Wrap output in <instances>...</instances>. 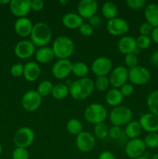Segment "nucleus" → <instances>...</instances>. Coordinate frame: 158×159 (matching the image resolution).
Segmentation results:
<instances>
[{"label": "nucleus", "instance_id": "f257e3e1", "mask_svg": "<svg viewBox=\"0 0 158 159\" xmlns=\"http://www.w3.org/2000/svg\"><path fill=\"white\" fill-rule=\"evenodd\" d=\"M94 89V81L89 77L78 79L69 86V95L75 100H84L91 95Z\"/></svg>", "mask_w": 158, "mask_h": 159}, {"label": "nucleus", "instance_id": "f03ea898", "mask_svg": "<svg viewBox=\"0 0 158 159\" xmlns=\"http://www.w3.org/2000/svg\"><path fill=\"white\" fill-rule=\"evenodd\" d=\"M53 33L49 25L43 22H38L33 25L30 34L31 41L36 47L42 48L47 46L52 40Z\"/></svg>", "mask_w": 158, "mask_h": 159}, {"label": "nucleus", "instance_id": "7ed1b4c3", "mask_svg": "<svg viewBox=\"0 0 158 159\" xmlns=\"http://www.w3.org/2000/svg\"><path fill=\"white\" fill-rule=\"evenodd\" d=\"M52 49L55 57L60 59H68L74 51V41L68 36H59L53 42Z\"/></svg>", "mask_w": 158, "mask_h": 159}, {"label": "nucleus", "instance_id": "20e7f679", "mask_svg": "<svg viewBox=\"0 0 158 159\" xmlns=\"http://www.w3.org/2000/svg\"><path fill=\"white\" fill-rule=\"evenodd\" d=\"M84 116L88 123L96 125L104 123L108 117V111L102 104L93 102L87 106L85 109Z\"/></svg>", "mask_w": 158, "mask_h": 159}, {"label": "nucleus", "instance_id": "39448f33", "mask_svg": "<svg viewBox=\"0 0 158 159\" xmlns=\"http://www.w3.org/2000/svg\"><path fill=\"white\" fill-rule=\"evenodd\" d=\"M133 116V111L131 109L126 106L120 105L114 107L112 110L108 117L112 126L121 127L122 126H126L129 123L131 122Z\"/></svg>", "mask_w": 158, "mask_h": 159}, {"label": "nucleus", "instance_id": "423d86ee", "mask_svg": "<svg viewBox=\"0 0 158 159\" xmlns=\"http://www.w3.org/2000/svg\"><path fill=\"white\" fill-rule=\"evenodd\" d=\"M35 139V134L29 127H23L15 131L13 136V143L16 148H27L32 145Z\"/></svg>", "mask_w": 158, "mask_h": 159}, {"label": "nucleus", "instance_id": "0eeeda50", "mask_svg": "<svg viewBox=\"0 0 158 159\" xmlns=\"http://www.w3.org/2000/svg\"><path fill=\"white\" fill-rule=\"evenodd\" d=\"M151 79V73L143 66H136L129 69V80L136 85H143Z\"/></svg>", "mask_w": 158, "mask_h": 159}, {"label": "nucleus", "instance_id": "6e6552de", "mask_svg": "<svg viewBox=\"0 0 158 159\" xmlns=\"http://www.w3.org/2000/svg\"><path fill=\"white\" fill-rule=\"evenodd\" d=\"M108 79L113 88L120 89L129 80V69L126 67L119 65L112 70Z\"/></svg>", "mask_w": 158, "mask_h": 159}, {"label": "nucleus", "instance_id": "1a4fd4ad", "mask_svg": "<svg viewBox=\"0 0 158 159\" xmlns=\"http://www.w3.org/2000/svg\"><path fill=\"white\" fill-rule=\"evenodd\" d=\"M21 103L25 110L34 112L41 106L42 96L36 90H29L23 95Z\"/></svg>", "mask_w": 158, "mask_h": 159}, {"label": "nucleus", "instance_id": "9d476101", "mask_svg": "<svg viewBox=\"0 0 158 159\" xmlns=\"http://www.w3.org/2000/svg\"><path fill=\"white\" fill-rule=\"evenodd\" d=\"M106 30L109 34L112 36H123L129 30V24L125 19L120 17H115L108 20L106 24Z\"/></svg>", "mask_w": 158, "mask_h": 159}, {"label": "nucleus", "instance_id": "9b49d317", "mask_svg": "<svg viewBox=\"0 0 158 159\" xmlns=\"http://www.w3.org/2000/svg\"><path fill=\"white\" fill-rule=\"evenodd\" d=\"M75 144L81 152L88 153L94 149L95 145V138L90 132L82 131L76 136Z\"/></svg>", "mask_w": 158, "mask_h": 159}, {"label": "nucleus", "instance_id": "f8f14e48", "mask_svg": "<svg viewBox=\"0 0 158 159\" xmlns=\"http://www.w3.org/2000/svg\"><path fill=\"white\" fill-rule=\"evenodd\" d=\"M113 69L112 62L108 57L102 56L94 59L91 64V71L96 76H107Z\"/></svg>", "mask_w": 158, "mask_h": 159}, {"label": "nucleus", "instance_id": "ddd939ff", "mask_svg": "<svg viewBox=\"0 0 158 159\" xmlns=\"http://www.w3.org/2000/svg\"><path fill=\"white\" fill-rule=\"evenodd\" d=\"M147 146L144 141L141 138L131 139L125 146V153L128 158L136 159L143 156L145 152Z\"/></svg>", "mask_w": 158, "mask_h": 159}, {"label": "nucleus", "instance_id": "4468645a", "mask_svg": "<svg viewBox=\"0 0 158 159\" xmlns=\"http://www.w3.org/2000/svg\"><path fill=\"white\" fill-rule=\"evenodd\" d=\"M73 63L69 59L57 61L51 68L53 76L57 79H64L72 73Z\"/></svg>", "mask_w": 158, "mask_h": 159}, {"label": "nucleus", "instance_id": "2eb2a0df", "mask_svg": "<svg viewBox=\"0 0 158 159\" xmlns=\"http://www.w3.org/2000/svg\"><path fill=\"white\" fill-rule=\"evenodd\" d=\"M15 56L20 59H29L36 53V46L31 40H23L15 44L14 48Z\"/></svg>", "mask_w": 158, "mask_h": 159}, {"label": "nucleus", "instance_id": "dca6fc26", "mask_svg": "<svg viewBox=\"0 0 158 159\" xmlns=\"http://www.w3.org/2000/svg\"><path fill=\"white\" fill-rule=\"evenodd\" d=\"M98 4L95 0H81L77 6V14L82 18L89 20L96 15L98 11Z\"/></svg>", "mask_w": 158, "mask_h": 159}, {"label": "nucleus", "instance_id": "f3484780", "mask_svg": "<svg viewBox=\"0 0 158 159\" xmlns=\"http://www.w3.org/2000/svg\"><path fill=\"white\" fill-rule=\"evenodd\" d=\"M9 9L18 18L26 17L31 10L30 0H12L9 3Z\"/></svg>", "mask_w": 158, "mask_h": 159}, {"label": "nucleus", "instance_id": "a211bd4d", "mask_svg": "<svg viewBox=\"0 0 158 159\" xmlns=\"http://www.w3.org/2000/svg\"><path fill=\"white\" fill-rule=\"evenodd\" d=\"M139 124L142 130L150 133H157L158 132V116L152 113H147L143 114L139 117Z\"/></svg>", "mask_w": 158, "mask_h": 159}, {"label": "nucleus", "instance_id": "6ab92c4d", "mask_svg": "<svg viewBox=\"0 0 158 159\" xmlns=\"http://www.w3.org/2000/svg\"><path fill=\"white\" fill-rule=\"evenodd\" d=\"M33 24L27 17L18 18L14 23V30L17 35L21 37H27L32 33Z\"/></svg>", "mask_w": 158, "mask_h": 159}, {"label": "nucleus", "instance_id": "aec40b11", "mask_svg": "<svg viewBox=\"0 0 158 159\" xmlns=\"http://www.w3.org/2000/svg\"><path fill=\"white\" fill-rule=\"evenodd\" d=\"M118 50L122 54H135L137 51L136 39L131 36H124L122 37L118 41Z\"/></svg>", "mask_w": 158, "mask_h": 159}, {"label": "nucleus", "instance_id": "412c9836", "mask_svg": "<svg viewBox=\"0 0 158 159\" xmlns=\"http://www.w3.org/2000/svg\"><path fill=\"white\" fill-rule=\"evenodd\" d=\"M41 69L38 63L35 61L27 62L24 65L23 76L25 79L29 82H33L40 78Z\"/></svg>", "mask_w": 158, "mask_h": 159}, {"label": "nucleus", "instance_id": "4be33fe9", "mask_svg": "<svg viewBox=\"0 0 158 159\" xmlns=\"http://www.w3.org/2000/svg\"><path fill=\"white\" fill-rule=\"evenodd\" d=\"M83 23V18L77 12H68L62 17V24L68 29H79Z\"/></svg>", "mask_w": 158, "mask_h": 159}, {"label": "nucleus", "instance_id": "5701e85b", "mask_svg": "<svg viewBox=\"0 0 158 159\" xmlns=\"http://www.w3.org/2000/svg\"><path fill=\"white\" fill-rule=\"evenodd\" d=\"M144 16L148 23L153 28L158 27V4L150 3L145 6Z\"/></svg>", "mask_w": 158, "mask_h": 159}, {"label": "nucleus", "instance_id": "b1692460", "mask_svg": "<svg viewBox=\"0 0 158 159\" xmlns=\"http://www.w3.org/2000/svg\"><path fill=\"white\" fill-rule=\"evenodd\" d=\"M54 53L51 47L45 46L40 48L35 53V57L37 62L40 64H47L54 58Z\"/></svg>", "mask_w": 158, "mask_h": 159}, {"label": "nucleus", "instance_id": "393cba45", "mask_svg": "<svg viewBox=\"0 0 158 159\" xmlns=\"http://www.w3.org/2000/svg\"><path fill=\"white\" fill-rule=\"evenodd\" d=\"M123 96L121 93L120 90L119 89H112L105 96V101L107 104L112 107H119L121 105L123 100Z\"/></svg>", "mask_w": 158, "mask_h": 159}, {"label": "nucleus", "instance_id": "a878e982", "mask_svg": "<svg viewBox=\"0 0 158 159\" xmlns=\"http://www.w3.org/2000/svg\"><path fill=\"white\" fill-rule=\"evenodd\" d=\"M141 131H142V128L138 120H132L125 126V134L130 139L139 138Z\"/></svg>", "mask_w": 158, "mask_h": 159}, {"label": "nucleus", "instance_id": "bb28decb", "mask_svg": "<svg viewBox=\"0 0 158 159\" xmlns=\"http://www.w3.org/2000/svg\"><path fill=\"white\" fill-rule=\"evenodd\" d=\"M102 14L105 19L108 20L116 17L118 12V9L116 5L112 2H105L102 6Z\"/></svg>", "mask_w": 158, "mask_h": 159}, {"label": "nucleus", "instance_id": "cd10ccee", "mask_svg": "<svg viewBox=\"0 0 158 159\" xmlns=\"http://www.w3.org/2000/svg\"><path fill=\"white\" fill-rule=\"evenodd\" d=\"M69 95V88L64 83H59L54 85L51 96L57 100L65 99Z\"/></svg>", "mask_w": 158, "mask_h": 159}, {"label": "nucleus", "instance_id": "c85d7f7f", "mask_svg": "<svg viewBox=\"0 0 158 159\" xmlns=\"http://www.w3.org/2000/svg\"><path fill=\"white\" fill-rule=\"evenodd\" d=\"M72 73L79 79L87 77L89 73V68L83 61H76L72 65Z\"/></svg>", "mask_w": 158, "mask_h": 159}, {"label": "nucleus", "instance_id": "c756f323", "mask_svg": "<svg viewBox=\"0 0 158 159\" xmlns=\"http://www.w3.org/2000/svg\"><path fill=\"white\" fill-rule=\"evenodd\" d=\"M66 129L69 134L77 136L83 131V124L79 120L73 118L69 120L66 124Z\"/></svg>", "mask_w": 158, "mask_h": 159}, {"label": "nucleus", "instance_id": "7c9ffc66", "mask_svg": "<svg viewBox=\"0 0 158 159\" xmlns=\"http://www.w3.org/2000/svg\"><path fill=\"white\" fill-rule=\"evenodd\" d=\"M147 104L150 113L158 116V90L149 94L147 99Z\"/></svg>", "mask_w": 158, "mask_h": 159}, {"label": "nucleus", "instance_id": "2f4dec72", "mask_svg": "<svg viewBox=\"0 0 158 159\" xmlns=\"http://www.w3.org/2000/svg\"><path fill=\"white\" fill-rule=\"evenodd\" d=\"M53 89H54V85L50 81L43 80L38 85L37 91L43 97V96H47L49 95H51Z\"/></svg>", "mask_w": 158, "mask_h": 159}, {"label": "nucleus", "instance_id": "473e14b6", "mask_svg": "<svg viewBox=\"0 0 158 159\" xmlns=\"http://www.w3.org/2000/svg\"><path fill=\"white\" fill-rule=\"evenodd\" d=\"M109 128L105 123H101L94 125V136L99 139H105L108 136Z\"/></svg>", "mask_w": 158, "mask_h": 159}, {"label": "nucleus", "instance_id": "72a5a7b5", "mask_svg": "<svg viewBox=\"0 0 158 159\" xmlns=\"http://www.w3.org/2000/svg\"><path fill=\"white\" fill-rule=\"evenodd\" d=\"M94 89L101 92L105 91L110 85L109 79L107 76H98L94 81Z\"/></svg>", "mask_w": 158, "mask_h": 159}, {"label": "nucleus", "instance_id": "f704fd0d", "mask_svg": "<svg viewBox=\"0 0 158 159\" xmlns=\"http://www.w3.org/2000/svg\"><path fill=\"white\" fill-rule=\"evenodd\" d=\"M136 43L138 49L146 50L150 47L152 40L149 36L139 35L136 38Z\"/></svg>", "mask_w": 158, "mask_h": 159}, {"label": "nucleus", "instance_id": "c9c22d12", "mask_svg": "<svg viewBox=\"0 0 158 159\" xmlns=\"http://www.w3.org/2000/svg\"><path fill=\"white\" fill-rule=\"evenodd\" d=\"M147 148H158V133H150L148 134L144 138Z\"/></svg>", "mask_w": 158, "mask_h": 159}, {"label": "nucleus", "instance_id": "e433bc0d", "mask_svg": "<svg viewBox=\"0 0 158 159\" xmlns=\"http://www.w3.org/2000/svg\"><path fill=\"white\" fill-rule=\"evenodd\" d=\"M12 159H29V153L26 148H15L12 154Z\"/></svg>", "mask_w": 158, "mask_h": 159}, {"label": "nucleus", "instance_id": "4c0bfd02", "mask_svg": "<svg viewBox=\"0 0 158 159\" xmlns=\"http://www.w3.org/2000/svg\"><path fill=\"white\" fill-rule=\"evenodd\" d=\"M124 61H125V67L128 69H130V68H133L134 67L138 66L139 60H138V57L136 55V54H129L125 55Z\"/></svg>", "mask_w": 158, "mask_h": 159}, {"label": "nucleus", "instance_id": "58836bf2", "mask_svg": "<svg viewBox=\"0 0 158 159\" xmlns=\"http://www.w3.org/2000/svg\"><path fill=\"white\" fill-rule=\"evenodd\" d=\"M125 3L129 8L134 9V10H137V9H140L146 6L147 2L145 0H126Z\"/></svg>", "mask_w": 158, "mask_h": 159}, {"label": "nucleus", "instance_id": "ea45409f", "mask_svg": "<svg viewBox=\"0 0 158 159\" xmlns=\"http://www.w3.org/2000/svg\"><path fill=\"white\" fill-rule=\"evenodd\" d=\"M23 70H24V65L21 63H17L11 67L10 72L13 77L19 78L23 75Z\"/></svg>", "mask_w": 158, "mask_h": 159}, {"label": "nucleus", "instance_id": "a19ab883", "mask_svg": "<svg viewBox=\"0 0 158 159\" xmlns=\"http://www.w3.org/2000/svg\"><path fill=\"white\" fill-rule=\"evenodd\" d=\"M79 33L84 37H90L93 34L94 28L88 23H84L78 29Z\"/></svg>", "mask_w": 158, "mask_h": 159}, {"label": "nucleus", "instance_id": "79ce46f5", "mask_svg": "<svg viewBox=\"0 0 158 159\" xmlns=\"http://www.w3.org/2000/svg\"><path fill=\"white\" fill-rule=\"evenodd\" d=\"M122 135V131L121 130V127L112 126L110 127L109 131H108V136L112 140H119L121 139Z\"/></svg>", "mask_w": 158, "mask_h": 159}, {"label": "nucleus", "instance_id": "37998d69", "mask_svg": "<svg viewBox=\"0 0 158 159\" xmlns=\"http://www.w3.org/2000/svg\"><path fill=\"white\" fill-rule=\"evenodd\" d=\"M153 27L148 23L147 22H145V23H142L140 25L139 28V35H143V36H149L151 35L152 31H153Z\"/></svg>", "mask_w": 158, "mask_h": 159}, {"label": "nucleus", "instance_id": "c03bdc74", "mask_svg": "<svg viewBox=\"0 0 158 159\" xmlns=\"http://www.w3.org/2000/svg\"><path fill=\"white\" fill-rule=\"evenodd\" d=\"M120 90L121 93L123 96V97H129V96H132L134 92V87L132 84L125 83V85H122L120 89H119Z\"/></svg>", "mask_w": 158, "mask_h": 159}, {"label": "nucleus", "instance_id": "a18cd8bd", "mask_svg": "<svg viewBox=\"0 0 158 159\" xmlns=\"http://www.w3.org/2000/svg\"><path fill=\"white\" fill-rule=\"evenodd\" d=\"M31 10L39 12L44 7V2L42 0H30Z\"/></svg>", "mask_w": 158, "mask_h": 159}, {"label": "nucleus", "instance_id": "49530a36", "mask_svg": "<svg viewBox=\"0 0 158 159\" xmlns=\"http://www.w3.org/2000/svg\"><path fill=\"white\" fill-rule=\"evenodd\" d=\"M102 23V19L99 16H94L91 17V19L88 20V23L92 26L93 28L94 27H98V26H101Z\"/></svg>", "mask_w": 158, "mask_h": 159}, {"label": "nucleus", "instance_id": "de8ad7c7", "mask_svg": "<svg viewBox=\"0 0 158 159\" xmlns=\"http://www.w3.org/2000/svg\"><path fill=\"white\" fill-rule=\"evenodd\" d=\"M98 159H116V156L112 152H109V151H104V152H101L100 155H99Z\"/></svg>", "mask_w": 158, "mask_h": 159}, {"label": "nucleus", "instance_id": "09e8293b", "mask_svg": "<svg viewBox=\"0 0 158 159\" xmlns=\"http://www.w3.org/2000/svg\"><path fill=\"white\" fill-rule=\"evenodd\" d=\"M150 61L152 65H155V66H158V50H156V51H154L151 54Z\"/></svg>", "mask_w": 158, "mask_h": 159}, {"label": "nucleus", "instance_id": "8fccbe9b", "mask_svg": "<svg viewBox=\"0 0 158 159\" xmlns=\"http://www.w3.org/2000/svg\"><path fill=\"white\" fill-rule=\"evenodd\" d=\"M150 37H150V38H151V40H153L154 43H156V44H158V27L153 28Z\"/></svg>", "mask_w": 158, "mask_h": 159}, {"label": "nucleus", "instance_id": "3c124183", "mask_svg": "<svg viewBox=\"0 0 158 159\" xmlns=\"http://www.w3.org/2000/svg\"><path fill=\"white\" fill-rule=\"evenodd\" d=\"M10 3V1L9 0H0V5H6Z\"/></svg>", "mask_w": 158, "mask_h": 159}, {"label": "nucleus", "instance_id": "603ef678", "mask_svg": "<svg viewBox=\"0 0 158 159\" xmlns=\"http://www.w3.org/2000/svg\"><path fill=\"white\" fill-rule=\"evenodd\" d=\"M136 159H150V158H149L148 157H147V156H144V155H143V156H141V157H139V158H136Z\"/></svg>", "mask_w": 158, "mask_h": 159}, {"label": "nucleus", "instance_id": "864d4df0", "mask_svg": "<svg viewBox=\"0 0 158 159\" xmlns=\"http://www.w3.org/2000/svg\"><path fill=\"white\" fill-rule=\"evenodd\" d=\"M151 159H158V153L155 154V155H153V157H152Z\"/></svg>", "mask_w": 158, "mask_h": 159}, {"label": "nucleus", "instance_id": "5fc2aeb1", "mask_svg": "<svg viewBox=\"0 0 158 159\" xmlns=\"http://www.w3.org/2000/svg\"><path fill=\"white\" fill-rule=\"evenodd\" d=\"M2 145L1 142H0V155H2Z\"/></svg>", "mask_w": 158, "mask_h": 159}, {"label": "nucleus", "instance_id": "6e6d98bb", "mask_svg": "<svg viewBox=\"0 0 158 159\" xmlns=\"http://www.w3.org/2000/svg\"><path fill=\"white\" fill-rule=\"evenodd\" d=\"M60 4H62V5H65V4H66V3H67V2L63 1V0H60Z\"/></svg>", "mask_w": 158, "mask_h": 159}]
</instances>
